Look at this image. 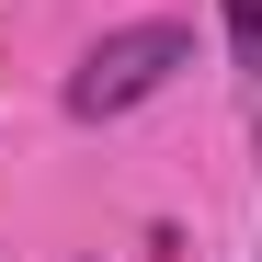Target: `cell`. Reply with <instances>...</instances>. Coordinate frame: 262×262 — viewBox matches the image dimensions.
Instances as JSON below:
<instances>
[{
	"label": "cell",
	"mask_w": 262,
	"mask_h": 262,
	"mask_svg": "<svg viewBox=\"0 0 262 262\" xmlns=\"http://www.w3.org/2000/svg\"><path fill=\"white\" fill-rule=\"evenodd\" d=\"M228 46H239V80L262 92V0H228Z\"/></svg>",
	"instance_id": "7a4b0ae2"
},
{
	"label": "cell",
	"mask_w": 262,
	"mask_h": 262,
	"mask_svg": "<svg viewBox=\"0 0 262 262\" xmlns=\"http://www.w3.org/2000/svg\"><path fill=\"white\" fill-rule=\"evenodd\" d=\"M183 69H194V23H125V34H103V46L69 69V114L80 125H114V114L160 103Z\"/></svg>",
	"instance_id": "6da1fadb"
}]
</instances>
